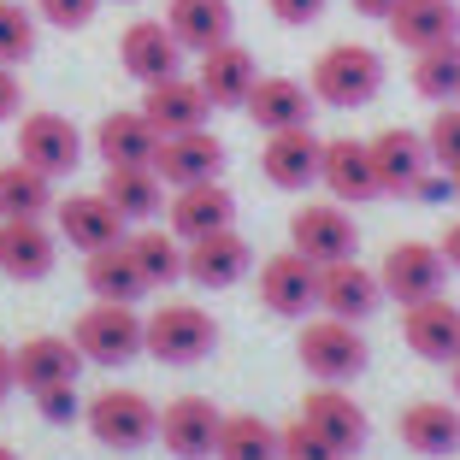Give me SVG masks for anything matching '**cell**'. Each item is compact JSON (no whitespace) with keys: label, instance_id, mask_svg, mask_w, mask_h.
Wrapping results in <instances>:
<instances>
[{"label":"cell","instance_id":"obj_48","mask_svg":"<svg viewBox=\"0 0 460 460\" xmlns=\"http://www.w3.org/2000/svg\"><path fill=\"white\" fill-rule=\"evenodd\" d=\"M0 460H18V455H13V448H6V443H0Z\"/></svg>","mask_w":460,"mask_h":460},{"label":"cell","instance_id":"obj_29","mask_svg":"<svg viewBox=\"0 0 460 460\" xmlns=\"http://www.w3.org/2000/svg\"><path fill=\"white\" fill-rule=\"evenodd\" d=\"M95 154L107 165H154V154H160V130H154L148 119H142V107L136 112H107V119L95 124Z\"/></svg>","mask_w":460,"mask_h":460},{"label":"cell","instance_id":"obj_11","mask_svg":"<svg viewBox=\"0 0 460 460\" xmlns=\"http://www.w3.org/2000/svg\"><path fill=\"white\" fill-rule=\"evenodd\" d=\"M218 425H225V413L207 395H177L160 407V443L172 460H213Z\"/></svg>","mask_w":460,"mask_h":460},{"label":"cell","instance_id":"obj_27","mask_svg":"<svg viewBox=\"0 0 460 460\" xmlns=\"http://www.w3.org/2000/svg\"><path fill=\"white\" fill-rule=\"evenodd\" d=\"M390 36L402 48H413V54L460 41V0H402L390 18Z\"/></svg>","mask_w":460,"mask_h":460},{"label":"cell","instance_id":"obj_17","mask_svg":"<svg viewBox=\"0 0 460 460\" xmlns=\"http://www.w3.org/2000/svg\"><path fill=\"white\" fill-rule=\"evenodd\" d=\"M319 183H325L331 201H342V207L378 201L384 190H378V172H372V142H354V136H337V142H325Z\"/></svg>","mask_w":460,"mask_h":460},{"label":"cell","instance_id":"obj_33","mask_svg":"<svg viewBox=\"0 0 460 460\" xmlns=\"http://www.w3.org/2000/svg\"><path fill=\"white\" fill-rule=\"evenodd\" d=\"M213 460H284V431L260 413H225Z\"/></svg>","mask_w":460,"mask_h":460},{"label":"cell","instance_id":"obj_32","mask_svg":"<svg viewBox=\"0 0 460 460\" xmlns=\"http://www.w3.org/2000/svg\"><path fill=\"white\" fill-rule=\"evenodd\" d=\"M101 195L124 213V225H148V218L165 207V183L154 177V165H107Z\"/></svg>","mask_w":460,"mask_h":460},{"label":"cell","instance_id":"obj_13","mask_svg":"<svg viewBox=\"0 0 460 460\" xmlns=\"http://www.w3.org/2000/svg\"><path fill=\"white\" fill-rule=\"evenodd\" d=\"M372 172H378L384 195H413L437 172L425 130H378L372 136Z\"/></svg>","mask_w":460,"mask_h":460},{"label":"cell","instance_id":"obj_19","mask_svg":"<svg viewBox=\"0 0 460 460\" xmlns=\"http://www.w3.org/2000/svg\"><path fill=\"white\" fill-rule=\"evenodd\" d=\"M59 260V230H48L41 218H0V271L18 284L48 278Z\"/></svg>","mask_w":460,"mask_h":460},{"label":"cell","instance_id":"obj_3","mask_svg":"<svg viewBox=\"0 0 460 460\" xmlns=\"http://www.w3.org/2000/svg\"><path fill=\"white\" fill-rule=\"evenodd\" d=\"M71 342L95 366H130L136 354H148V319L136 307H124V301H95V307L77 313Z\"/></svg>","mask_w":460,"mask_h":460},{"label":"cell","instance_id":"obj_25","mask_svg":"<svg viewBox=\"0 0 460 460\" xmlns=\"http://www.w3.org/2000/svg\"><path fill=\"white\" fill-rule=\"evenodd\" d=\"M243 112L254 119V130H266V136L307 130V124H313V89H301L296 77H260Z\"/></svg>","mask_w":460,"mask_h":460},{"label":"cell","instance_id":"obj_26","mask_svg":"<svg viewBox=\"0 0 460 460\" xmlns=\"http://www.w3.org/2000/svg\"><path fill=\"white\" fill-rule=\"evenodd\" d=\"M395 437H402L413 455H460V407L448 402H407L402 420H395Z\"/></svg>","mask_w":460,"mask_h":460},{"label":"cell","instance_id":"obj_38","mask_svg":"<svg viewBox=\"0 0 460 460\" xmlns=\"http://www.w3.org/2000/svg\"><path fill=\"white\" fill-rule=\"evenodd\" d=\"M425 142H431L437 172H460V101L437 107V119L425 124Z\"/></svg>","mask_w":460,"mask_h":460},{"label":"cell","instance_id":"obj_2","mask_svg":"<svg viewBox=\"0 0 460 460\" xmlns=\"http://www.w3.org/2000/svg\"><path fill=\"white\" fill-rule=\"evenodd\" d=\"M307 89L319 107H366L384 89V54L366 48V41H337L313 59Z\"/></svg>","mask_w":460,"mask_h":460},{"label":"cell","instance_id":"obj_39","mask_svg":"<svg viewBox=\"0 0 460 460\" xmlns=\"http://www.w3.org/2000/svg\"><path fill=\"white\" fill-rule=\"evenodd\" d=\"M284 460H349V455L337 443H325L307 420H296V425H284Z\"/></svg>","mask_w":460,"mask_h":460},{"label":"cell","instance_id":"obj_24","mask_svg":"<svg viewBox=\"0 0 460 460\" xmlns=\"http://www.w3.org/2000/svg\"><path fill=\"white\" fill-rule=\"evenodd\" d=\"M319 160H325V142L307 130H278L266 136V148H260V165H266V177L278 183V190H307V183H319Z\"/></svg>","mask_w":460,"mask_h":460},{"label":"cell","instance_id":"obj_47","mask_svg":"<svg viewBox=\"0 0 460 460\" xmlns=\"http://www.w3.org/2000/svg\"><path fill=\"white\" fill-rule=\"evenodd\" d=\"M448 384H455V395H460V360H455V366H448Z\"/></svg>","mask_w":460,"mask_h":460},{"label":"cell","instance_id":"obj_8","mask_svg":"<svg viewBox=\"0 0 460 460\" xmlns=\"http://www.w3.org/2000/svg\"><path fill=\"white\" fill-rule=\"evenodd\" d=\"M13 142H18V160L36 165L41 177H71V172H77V160H83L77 124L59 119V112H24L18 130H13Z\"/></svg>","mask_w":460,"mask_h":460},{"label":"cell","instance_id":"obj_41","mask_svg":"<svg viewBox=\"0 0 460 460\" xmlns=\"http://www.w3.org/2000/svg\"><path fill=\"white\" fill-rule=\"evenodd\" d=\"M36 13L48 18L54 30H83L89 18L101 13V0H36Z\"/></svg>","mask_w":460,"mask_h":460},{"label":"cell","instance_id":"obj_16","mask_svg":"<svg viewBox=\"0 0 460 460\" xmlns=\"http://www.w3.org/2000/svg\"><path fill=\"white\" fill-rule=\"evenodd\" d=\"M402 342L431 366H455L460 360V307L448 296L402 307Z\"/></svg>","mask_w":460,"mask_h":460},{"label":"cell","instance_id":"obj_18","mask_svg":"<svg viewBox=\"0 0 460 460\" xmlns=\"http://www.w3.org/2000/svg\"><path fill=\"white\" fill-rule=\"evenodd\" d=\"M301 420L325 437V443H337L349 460L366 448V431H372V425H366V407L354 402L342 384H319V390H307V402H301Z\"/></svg>","mask_w":460,"mask_h":460},{"label":"cell","instance_id":"obj_22","mask_svg":"<svg viewBox=\"0 0 460 460\" xmlns=\"http://www.w3.org/2000/svg\"><path fill=\"white\" fill-rule=\"evenodd\" d=\"M236 225V195L225 183H190V190H177L172 207H165V230L195 243V236H213V230H230Z\"/></svg>","mask_w":460,"mask_h":460},{"label":"cell","instance_id":"obj_34","mask_svg":"<svg viewBox=\"0 0 460 460\" xmlns=\"http://www.w3.org/2000/svg\"><path fill=\"white\" fill-rule=\"evenodd\" d=\"M54 213V177L13 160L0 165V218H48Z\"/></svg>","mask_w":460,"mask_h":460},{"label":"cell","instance_id":"obj_4","mask_svg":"<svg viewBox=\"0 0 460 460\" xmlns=\"http://www.w3.org/2000/svg\"><path fill=\"white\" fill-rule=\"evenodd\" d=\"M296 360L307 366V378L319 384H354L366 372V360H372V349H366L360 325H349V319H307L296 337Z\"/></svg>","mask_w":460,"mask_h":460},{"label":"cell","instance_id":"obj_6","mask_svg":"<svg viewBox=\"0 0 460 460\" xmlns=\"http://www.w3.org/2000/svg\"><path fill=\"white\" fill-rule=\"evenodd\" d=\"M289 248L307 254L313 266H337V260H354L360 230H354V218H349L342 201H307L289 218Z\"/></svg>","mask_w":460,"mask_h":460},{"label":"cell","instance_id":"obj_46","mask_svg":"<svg viewBox=\"0 0 460 460\" xmlns=\"http://www.w3.org/2000/svg\"><path fill=\"white\" fill-rule=\"evenodd\" d=\"M437 248H443V260L460 271V218H448V225H443V243H437Z\"/></svg>","mask_w":460,"mask_h":460},{"label":"cell","instance_id":"obj_49","mask_svg":"<svg viewBox=\"0 0 460 460\" xmlns=\"http://www.w3.org/2000/svg\"><path fill=\"white\" fill-rule=\"evenodd\" d=\"M448 177H455V201H460V172H448Z\"/></svg>","mask_w":460,"mask_h":460},{"label":"cell","instance_id":"obj_21","mask_svg":"<svg viewBox=\"0 0 460 460\" xmlns=\"http://www.w3.org/2000/svg\"><path fill=\"white\" fill-rule=\"evenodd\" d=\"M207 112H213V101H207V89L195 77H165V83H148V95H142V119L154 124L160 136H183V130H207Z\"/></svg>","mask_w":460,"mask_h":460},{"label":"cell","instance_id":"obj_42","mask_svg":"<svg viewBox=\"0 0 460 460\" xmlns=\"http://www.w3.org/2000/svg\"><path fill=\"white\" fill-rule=\"evenodd\" d=\"M266 6H271V18H278V24L301 30V24H313V18L325 13L331 0H266Z\"/></svg>","mask_w":460,"mask_h":460},{"label":"cell","instance_id":"obj_50","mask_svg":"<svg viewBox=\"0 0 460 460\" xmlns=\"http://www.w3.org/2000/svg\"><path fill=\"white\" fill-rule=\"evenodd\" d=\"M455 101H460V95H455Z\"/></svg>","mask_w":460,"mask_h":460},{"label":"cell","instance_id":"obj_15","mask_svg":"<svg viewBox=\"0 0 460 460\" xmlns=\"http://www.w3.org/2000/svg\"><path fill=\"white\" fill-rule=\"evenodd\" d=\"M384 301H390V296H384V278H378V271H366L360 260H337V266H319V313L360 325V319H372Z\"/></svg>","mask_w":460,"mask_h":460},{"label":"cell","instance_id":"obj_36","mask_svg":"<svg viewBox=\"0 0 460 460\" xmlns=\"http://www.w3.org/2000/svg\"><path fill=\"white\" fill-rule=\"evenodd\" d=\"M413 89H420L425 101H437V107H448V101L460 95V41H443V48L413 54Z\"/></svg>","mask_w":460,"mask_h":460},{"label":"cell","instance_id":"obj_40","mask_svg":"<svg viewBox=\"0 0 460 460\" xmlns=\"http://www.w3.org/2000/svg\"><path fill=\"white\" fill-rule=\"evenodd\" d=\"M36 413L48 425H71V420H83V395H77V384H54V390H36Z\"/></svg>","mask_w":460,"mask_h":460},{"label":"cell","instance_id":"obj_37","mask_svg":"<svg viewBox=\"0 0 460 460\" xmlns=\"http://www.w3.org/2000/svg\"><path fill=\"white\" fill-rule=\"evenodd\" d=\"M36 54V13L18 0H0V66H24Z\"/></svg>","mask_w":460,"mask_h":460},{"label":"cell","instance_id":"obj_9","mask_svg":"<svg viewBox=\"0 0 460 460\" xmlns=\"http://www.w3.org/2000/svg\"><path fill=\"white\" fill-rule=\"evenodd\" d=\"M260 307L278 313V319H307L319 307V266L296 248L260 260Z\"/></svg>","mask_w":460,"mask_h":460},{"label":"cell","instance_id":"obj_30","mask_svg":"<svg viewBox=\"0 0 460 460\" xmlns=\"http://www.w3.org/2000/svg\"><path fill=\"white\" fill-rule=\"evenodd\" d=\"M83 284H89V296H95V301H124V307H136V301L154 289V284H148V271L136 266L130 243L89 254V266H83Z\"/></svg>","mask_w":460,"mask_h":460},{"label":"cell","instance_id":"obj_14","mask_svg":"<svg viewBox=\"0 0 460 460\" xmlns=\"http://www.w3.org/2000/svg\"><path fill=\"white\" fill-rule=\"evenodd\" d=\"M183 54H190V48H183V41H177L172 30H165V18H136V24L119 36V66L130 71V77L142 83V89H148V83L177 77Z\"/></svg>","mask_w":460,"mask_h":460},{"label":"cell","instance_id":"obj_20","mask_svg":"<svg viewBox=\"0 0 460 460\" xmlns=\"http://www.w3.org/2000/svg\"><path fill=\"white\" fill-rule=\"evenodd\" d=\"M248 266H254V248L236 236V225L183 243V278H190V284H201V289H230Z\"/></svg>","mask_w":460,"mask_h":460},{"label":"cell","instance_id":"obj_12","mask_svg":"<svg viewBox=\"0 0 460 460\" xmlns=\"http://www.w3.org/2000/svg\"><path fill=\"white\" fill-rule=\"evenodd\" d=\"M154 177H160V183H172V190H190V183H218V177H225V142H218L213 130L160 136Z\"/></svg>","mask_w":460,"mask_h":460},{"label":"cell","instance_id":"obj_7","mask_svg":"<svg viewBox=\"0 0 460 460\" xmlns=\"http://www.w3.org/2000/svg\"><path fill=\"white\" fill-rule=\"evenodd\" d=\"M378 278H384V296H390L395 307H413V301L443 296L448 260H443V248H437V243H390Z\"/></svg>","mask_w":460,"mask_h":460},{"label":"cell","instance_id":"obj_45","mask_svg":"<svg viewBox=\"0 0 460 460\" xmlns=\"http://www.w3.org/2000/svg\"><path fill=\"white\" fill-rule=\"evenodd\" d=\"M349 6H354V13H360V18H378V24H390V18H395V6H402V0H349Z\"/></svg>","mask_w":460,"mask_h":460},{"label":"cell","instance_id":"obj_43","mask_svg":"<svg viewBox=\"0 0 460 460\" xmlns=\"http://www.w3.org/2000/svg\"><path fill=\"white\" fill-rule=\"evenodd\" d=\"M18 101H24V89H18V71H13V66H0V124H13V119H18Z\"/></svg>","mask_w":460,"mask_h":460},{"label":"cell","instance_id":"obj_31","mask_svg":"<svg viewBox=\"0 0 460 460\" xmlns=\"http://www.w3.org/2000/svg\"><path fill=\"white\" fill-rule=\"evenodd\" d=\"M165 30H172L183 48L207 54V48L230 41V30H236V6H230V0H172V6H165Z\"/></svg>","mask_w":460,"mask_h":460},{"label":"cell","instance_id":"obj_5","mask_svg":"<svg viewBox=\"0 0 460 460\" xmlns=\"http://www.w3.org/2000/svg\"><path fill=\"white\" fill-rule=\"evenodd\" d=\"M218 342V325L195 301H165L148 313V354L160 366H201Z\"/></svg>","mask_w":460,"mask_h":460},{"label":"cell","instance_id":"obj_35","mask_svg":"<svg viewBox=\"0 0 460 460\" xmlns=\"http://www.w3.org/2000/svg\"><path fill=\"white\" fill-rule=\"evenodd\" d=\"M124 243H130L136 266L148 271V284H154V289H165V284H177V278H183V236H172V230H160V225H148V230H130Z\"/></svg>","mask_w":460,"mask_h":460},{"label":"cell","instance_id":"obj_1","mask_svg":"<svg viewBox=\"0 0 460 460\" xmlns=\"http://www.w3.org/2000/svg\"><path fill=\"white\" fill-rule=\"evenodd\" d=\"M83 425H89V437H95L101 448L136 455V448H148L154 437H160V407L142 390H130V384H107L101 395L83 402Z\"/></svg>","mask_w":460,"mask_h":460},{"label":"cell","instance_id":"obj_44","mask_svg":"<svg viewBox=\"0 0 460 460\" xmlns=\"http://www.w3.org/2000/svg\"><path fill=\"white\" fill-rule=\"evenodd\" d=\"M13 390H18V354L6 349V342H0V402H6Z\"/></svg>","mask_w":460,"mask_h":460},{"label":"cell","instance_id":"obj_10","mask_svg":"<svg viewBox=\"0 0 460 460\" xmlns=\"http://www.w3.org/2000/svg\"><path fill=\"white\" fill-rule=\"evenodd\" d=\"M54 225H59V243L83 248V254H101V248H119L124 236H130V225H124V213L107 201V195H66V201H54Z\"/></svg>","mask_w":460,"mask_h":460},{"label":"cell","instance_id":"obj_28","mask_svg":"<svg viewBox=\"0 0 460 460\" xmlns=\"http://www.w3.org/2000/svg\"><path fill=\"white\" fill-rule=\"evenodd\" d=\"M13 354H18V384L30 395L54 390V384H77V372H83V349L71 337H30Z\"/></svg>","mask_w":460,"mask_h":460},{"label":"cell","instance_id":"obj_23","mask_svg":"<svg viewBox=\"0 0 460 460\" xmlns=\"http://www.w3.org/2000/svg\"><path fill=\"white\" fill-rule=\"evenodd\" d=\"M195 83L207 89L213 107H248V95H254V83H260V66H254V54H248L243 41H218V48L201 54Z\"/></svg>","mask_w":460,"mask_h":460}]
</instances>
